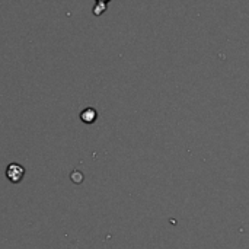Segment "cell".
I'll use <instances>...</instances> for the list:
<instances>
[{"label":"cell","mask_w":249,"mask_h":249,"mask_svg":"<svg viewBox=\"0 0 249 249\" xmlns=\"http://www.w3.org/2000/svg\"><path fill=\"white\" fill-rule=\"evenodd\" d=\"M71 179H73L76 184H80V182L83 181V174H80V172L74 171V172L71 174Z\"/></svg>","instance_id":"cell-4"},{"label":"cell","mask_w":249,"mask_h":249,"mask_svg":"<svg viewBox=\"0 0 249 249\" xmlns=\"http://www.w3.org/2000/svg\"><path fill=\"white\" fill-rule=\"evenodd\" d=\"M6 177L10 182L13 184H18L25 177V168L19 163H10L7 168H6Z\"/></svg>","instance_id":"cell-1"},{"label":"cell","mask_w":249,"mask_h":249,"mask_svg":"<svg viewBox=\"0 0 249 249\" xmlns=\"http://www.w3.org/2000/svg\"><path fill=\"white\" fill-rule=\"evenodd\" d=\"M95 1H96V3H95L92 12H93V15L99 16V15H102V13L107 10V4H108L111 0H95Z\"/></svg>","instance_id":"cell-3"},{"label":"cell","mask_w":249,"mask_h":249,"mask_svg":"<svg viewBox=\"0 0 249 249\" xmlns=\"http://www.w3.org/2000/svg\"><path fill=\"white\" fill-rule=\"evenodd\" d=\"M98 118V112L95 108H85L82 112H80V120L85 123V124H93Z\"/></svg>","instance_id":"cell-2"}]
</instances>
